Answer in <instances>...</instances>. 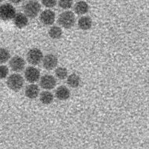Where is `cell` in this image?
<instances>
[{"instance_id": "cell-27", "label": "cell", "mask_w": 149, "mask_h": 149, "mask_svg": "<svg viewBox=\"0 0 149 149\" xmlns=\"http://www.w3.org/2000/svg\"><path fill=\"white\" fill-rule=\"evenodd\" d=\"M78 1H81V0H78Z\"/></svg>"}, {"instance_id": "cell-26", "label": "cell", "mask_w": 149, "mask_h": 149, "mask_svg": "<svg viewBox=\"0 0 149 149\" xmlns=\"http://www.w3.org/2000/svg\"><path fill=\"white\" fill-rule=\"evenodd\" d=\"M148 85H149V78H148Z\"/></svg>"}, {"instance_id": "cell-14", "label": "cell", "mask_w": 149, "mask_h": 149, "mask_svg": "<svg viewBox=\"0 0 149 149\" xmlns=\"http://www.w3.org/2000/svg\"><path fill=\"white\" fill-rule=\"evenodd\" d=\"M71 95L70 90L65 86H60L55 90V97L60 101H66Z\"/></svg>"}, {"instance_id": "cell-11", "label": "cell", "mask_w": 149, "mask_h": 149, "mask_svg": "<svg viewBox=\"0 0 149 149\" xmlns=\"http://www.w3.org/2000/svg\"><path fill=\"white\" fill-rule=\"evenodd\" d=\"M90 10V6L84 0H81V1H78L76 3L74 4L73 6V10H74V14H76L77 15L84 16L86 14L89 12Z\"/></svg>"}, {"instance_id": "cell-9", "label": "cell", "mask_w": 149, "mask_h": 149, "mask_svg": "<svg viewBox=\"0 0 149 149\" xmlns=\"http://www.w3.org/2000/svg\"><path fill=\"white\" fill-rule=\"evenodd\" d=\"M43 68L46 70H52L57 67L58 64V57L54 54H47L43 57L42 61Z\"/></svg>"}, {"instance_id": "cell-13", "label": "cell", "mask_w": 149, "mask_h": 149, "mask_svg": "<svg viewBox=\"0 0 149 149\" xmlns=\"http://www.w3.org/2000/svg\"><path fill=\"white\" fill-rule=\"evenodd\" d=\"M14 24L19 29H23L29 24V17L24 13H17L13 19Z\"/></svg>"}, {"instance_id": "cell-22", "label": "cell", "mask_w": 149, "mask_h": 149, "mask_svg": "<svg viewBox=\"0 0 149 149\" xmlns=\"http://www.w3.org/2000/svg\"><path fill=\"white\" fill-rule=\"evenodd\" d=\"M42 5L46 8H52L58 4V0H40Z\"/></svg>"}, {"instance_id": "cell-5", "label": "cell", "mask_w": 149, "mask_h": 149, "mask_svg": "<svg viewBox=\"0 0 149 149\" xmlns=\"http://www.w3.org/2000/svg\"><path fill=\"white\" fill-rule=\"evenodd\" d=\"M43 54L40 49L34 48V49H30L27 53L26 55V59L27 61L31 65L33 66H37L42 63V58H43Z\"/></svg>"}, {"instance_id": "cell-10", "label": "cell", "mask_w": 149, "mask_h": 149, "mask_svg": "<svg viewBox=\"0 0 149 149\" xmlns=\"http://www.w3.org/2000/svg\"><path fill=\"white\" fill-rule=\"evenodd\" d=\"M9 66L15 72H22L26 66V61L20 56H14L9 61Z\"/></svg>"}, {"instance_id": "cell-8", "label": "cell", "mask_w": 149, "mask_h": 149, "mask_svg": "<svg viewBox=\"0 0 149 149\" xmlns=\"http://www.w3.org/2000/svg\"><path fill=\"white\" fill-rule=\"evenodd\" d=\"M39 81L40 86L43 90H52L57 85V81H56L55 77L49 74H44L43 76L40 77Z\"/></svg>"}, {"instance_id": "cell-1", "label": "cell", "mask_w": 149, "mask_h": 149, "mask_svg": "<svg viewBox=\"0 0 149 149\" xmlns=\"http://www.w3.org/2000/svg\"><path fill=\"white\" fill-rule=\"evenodd\" d=\"M23 13L30 19H34L41 11V4L37 0H29L22 6Z\"/></svg>"}, {"instance_id": "cell-23", "label": "cell", "mask_w": 149, "mask_h": 149, "mask_svg": "<svg viewBox=\"0 0 149 149\" xmlns=\"http://www.w3.org/2000/svg\"><path fill=\"white\" fill-rule=\"evenodd\" d=\"M9 74V69L5 65H0V79H5Z\"/></svg>"}, {"instance_id": "cell-3", "label": "cell", "mask_w": 149, "mask_h": 149, "mask_svg": "<svg viewBox=\"0 0 149 149\" xmlns=\"http://www.w3.org/2000/svg\"><path fill=\"white\" fill-rule=\"evenodd\" d=\"M24 83V78L21 74L18 73H13L10 74L7 78V86L10 90L14 92H18L23 87Z\"/></svg>"}, {"instance_id": "cell-17", "label": "cell", "mask_w": 149, "mask_h": 149, "mask_svg": "<svg viewBox=\"0 0 149 149\" xmlns=\"http://www.w3.org/2000/svg\"><path fill=\"white\" fill-rule=\"evenodd\" d=\"M40 101L42 104L49 105L52 104L54 101V96L53 93L50 92L49 90H46L41 92L39 95Z\"/></svg>"}, {"instance_id": "cell-16", "label": "cell", "mask_w": 149, "mask_h": 149, "mask_svg": "<svg viewBox=\"0 0 149 149\" xmlns=\"http://www.w3.org/2000/svg\"><path fill=\"white\" fill-rule=\"evenodd\" d=\"M81 77L77 74L76 73H72L71 74H69L66 78V84L70 87L73 89L78 88L81 84Z\"/></svg>"}, {"instance_id": "cell-2", "label": "cell", "mask_w": 149, "mask_h": 149, "mask_svg": "<svg viewBox=\"0 0 149 149\" xmlns=\"http://www.w3.org/2000/svg\"><path fill=\"white\" fill-rule=\"evenodd\" d=\"M76 22V18L74 12L66 10L62 12L58 18V23L63 29H70L74 26Z\"/></svg>"}, {"instance_id": "cell-7", "label": "cell", "mask_w": 149, "mask_h": 149, "mask_svg": "<svg viewBox=\"0 0 149 149\" xmlns=\"http://www.w3.org/2000/svg\"><path fill=\"white\" fill-rule=\"evenodd\" d=\"M55 13L50 8L42 10L40 14V21L44 26H52L55 22Z\"/></svg>"}, {"instance_id": "cell-20", "label": "cell", "mask_w": 149, "mask_h": 149, "mask_svg": "<svg viewBox=\"0 0 149 149\" xmlns=\"http://www.w3.org/2000/svg\"><path fill=\"white\" fill-rule=\"evenodd\" d=\"M10 53L7 49L0 48V64H3L10 61Z\"/></svg>"}, {"instance_id": "cell-15", "label": "cell", "mask_w": 149, "mask_h": 149, "mask_svg": "<svg viewBox=\"0 0 149 149\" xmlns=\"http://www.w3.org/2000/svg\"><path fill=\"white\" fill-rule=\"evenodd\" d=\"M78 26L80 29L83 31H87L91 29L93 26V20L89 16H81L78 19Z\"/></svg>"}, {"instance_id": "cell-19", "label": "cell", "mask_w": 149, "mask_h": 149, "mask_svg": "<svg viewBox=\"0 0 149 149\" xmlns=\"http://www.w3.org/2000/svg\"><path fill=\"white\" fill-rule=\"evenodd\" d=\"M56 78L59 80H65L68 77V70L66 68L63 67V66H60V67H57L54 72Z\"/></svg>"}, {"instance_id": "cell-6", "label": "cell", "mask_w": 149, "mask_h": 149, "mask_svg": "<svg viewBox=\"0 0 149 149\" xmlns=\"http://www.w3.org/2000/svg\"><path fill=\"white\" fill-rule=\"evenodd\" d=\"M25 79L30 84H34L40 81V72L34 66H28L24 72Z\"/></svg>"}, {"instance_id": "cell-12", "label": "cell", "mask_w": 149, "mask_h": 149, "mask_svg": "<svg viewBox=\"0 0 149 149\" xmlns=\"http://www.w3.org/2000/svg\"><path fill=\"white\" fill-rule=\"evenodd\" d=\"M40 87L35 84H30L25 89V95L29 99H35L39 96Z\"/></svg>"}, {"instance_id": "cell-21", "label": "cell", "mask_w": 149, "mask_h": 149, "mask_svg": "<svg viewBox=\"0 0 149 149\" xmlns=\"http://www.w3.org/2000/svg\"><path fill=\"white\" fill-rule=\"evenodd\" d=\"M58 5L63 10H69L73 6V0H58Z\"/></svg>"}, {"instance_id": "cell-24", "label": "cell", "mask_w": 149, "mask_h": 149, "mask_svg": "<svg viewBox=\"0 0 149 149\" xmlns=\"http://www.w3.org/2000/svg\"><path fill=\"white\" fill-rule=\"evenodd\" d=\"M9 2H11L12 4H15V5H18L19 3H22L24 2V0H8Z\"/></svg>"}, {"instance_id": "cell-18", "label": "cell", "mask_w": 149, "mask_h": 149, "mask_svg": "<svg viewBox=\"0 0 149 149\" xmlns=\"http://www.w3.org/2000/svg\"><path fill=\"white\" fill-rule=\"evenodd\" d=\"M49 36L53 40L60 39L63 35V30L58 26H52L48 31Z\"/></svg>"}, {"instance_id": "cell-4", "label": "cell", "mask_w": 149, "mask_h": 149, "mask_svg": "<svg viewBox=\"0 0 149 149\" xmlns=\"http://www.w3.org/2000/svg\"><path fill=\"white\" fill-rule=\"evenodd\" d=\"M16 14L15 8L11 4L5 3L0 5V19L4 21L10 20L14 18Z\"/></svg>"}, {"instance_id": "cell-25", "label": "cell", "mask_w": 149, "mask_h": 149, "mask_svg": "<svg viewBox=\"0 0 149 149\" xmlns=\"http://www.w3.org/2000/svg\"><path fill=\"white\" fill-rule=\"evenodd\" d=\"M3 1H4V0H0V3H2V2H3Z\"/></svg>"}]
</instances>
